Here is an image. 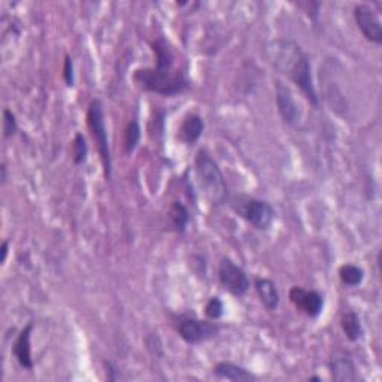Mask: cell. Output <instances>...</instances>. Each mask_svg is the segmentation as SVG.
I'll return each instance as SVG.
<instances>
[{
	"label": "cell",
	"instance_id": "4316f807",
	"mask_svg": "<svg viewBox=\"0 0 382 382\" xmlns=\"http://www.w3.org/2000/svg\"><path fill=\"white\" fill-rule=\"evenodd\" d=\"M309 381H321V378H318V376H312V378H309Z\"/></svg>",
	"mask_w": 382,
	"mask_h": 382
},
{
	"label": "cell",
	"instance_id": "e0dca14e",
	"mask_svg": "<svg viewBox=\"0 0 382 382\" xmlns=\"http://www.w3.org/2000/svg\"><path fill=\"white\" fill-rule=\"evenodd\" d=\"M169 218H171V223L175 232L184 233L187 224H189L190 221V212L185 208L184 203L175 200L172 202L171 209H169Z\"/></svg>",
	"mask_w": 382,
	"mask_h": 382
},
{
	"label": "cell",
	"instance_id": "44dd1931",
	"mask_svg": "<svg viewBox=\"0 0 382 382\" xmlns=\"http://www.w3.org/2000/svg\"><path fill=\"white\" fill-rule=\"evenodd\" d=\"M205 314L209 319H220L224 314V305L220 297H211L205 306Z\"/></svg>",
	"mask_w": 382,
	"mask_h": 382
},
{
	"label": "cell",
	"instance_id": "2e32d148",
	"mask_svg": "<svg viewBox=\"0 0 382 382\" xmlns=\"http://www.w3.org/2000/svg\"><path fill=\"white\" fill-rule=\"evenodd\" d=\"M341 326H342V330H343L345 336L348 337L351 342H357L364 335L360 317L355 312H352V310L343 314V317L341 319Z\"/></svg>",
	"mask_w": 382,
	"mask_h": 382
},
{
	"label": "cell",
	"instance_id": "52a82bcc",
	"mask_svg": "<svg viewBox=\"0 0 382 382\" xmlns=\"http://www.w3.org/2000/svg\"><path fill=\"white\" fill-rule=\"evenodd\" d=\"M220 282L223 284V287L232 293L233 296L241 297L250 288V279H248L246 273L244 269L239 268L230 259H223L220 263V270H218Z\"/></svg>",
	"mask_w": 382,
	"mask_h": 382
},
{
	"label": "cell",
	"instance_id": "277c9868",
	"mask_svg": "<svg viewBox=\"0 0 382 382\" xmlns=\"http://www.w3.org/2000/svg\"><path fill=\"white\" fill-rule=\"evenodd\" d=\"M87 123L90 127L92 136L96 140L97 151L103 165L105 176L111 178L112 175V157H111V149H109V140H108V131H106L105 126V115H103V106L99 99H94L87 111Z\"/></svg>",
	"mask_w": 382,
	"mask_h": 382
},
{
	"label": "cell",
	"instance_id": "603a6c76",
	"mask_svg": "<svg viewBox=\"0 0 382 382\" xmlns=\"http://www.w3.org/2000/svg\"><path fill=\"white\" fill-rule=\"evenodd\" d=\"M63 78L67 87H74L75 84V74H74V61L70 56L65 57V65H63Z\"/></svg>",
	"mask_w": 382,
	"mask_h": 382
},
{
	"label": "cell",
	"instance_id": "7a4b0ae2",
	"mask_svg": "<svg viewBox=\"0 0 382 382\" xmlns=\"http://www.w3.org/2000/svg\"><path fill=\"white\" fill-rule=\"evenodd\" d=\"M153 50L156 52L157 66L136 69L133 74L135 83L142 90L166 97H173L189 90L191 84L190 79L182 70L173 67V54L167 42L157 39L153 42Z\"/></svg>",
	"mask_w": 382,
	"mask_h": 382
},
{
	"label": "cell",
	"instance_id": "5bb4252c",
	"mask_svg": "<svg viewBox=\"0 0 382 382\" xmlns=\"http://www.w3.org/2000/svg\"><path fill=\"white\" fill-rule=\"evenodd\" d=\"M205 124L200 115L190 114L184 118L181 127H180V138L187 145H194L200 139Z\"/></svg>",
	"mask_w": 382,
	"mask_h": 382
},
{
	"label": "cell",
	"instance_id": "4fadbf2b",
	"mask_svg": "<svg viewBox=\"0 0 382 382\" xmlns=\"http://www.w3.org/2000/svg\"><path fill=\"white\" fill-rule=\"evenodd\" d=\"M255 291L263 306L268 310H275L279 306V293L275 284L269 278H257L254 281Z\"/></svg>",
	"mask_w": 382,
	"mask_h": 382
},
{
	"label": "cell",
	"instance_id": "d4e9b609",
	"mask_svg": "<svg viewBox=\"0 0 382 382\" xmlns=\"http://www.w3.org/2000/svg\"><path fill=\"white\" fill-rule=\"evenodd\" d=\"M105 366L109 369V373H115V369H114V366H112V364H111V363H105ZM108 379H109V381H115V379H117V375L108 376Z\"/></svg>",
	"mask_w": 382,
	"mask_h": 382
},
{
	"label": "cell",
	"instance_id": "8fae6325",
	"mask_svg": "<svg viewBox=\"0 0 382 382\" xmlns=\"http://www.w3.org/2000/svg\"><path fill=\"white\" fill-rule=\"evenodd\" d=\"M328 368H330L332 378L335 381L341 382H348V381H357V372H355V364L351 359L350 354L346 352H336L330 363H328Z\"/></svg>",
	"mask_w": 382,
	"mask_h": 382
},
{
	"label": "cell",
	"instance_id": "ffe728a7",
	"mask_svg": "<svg viewBox=\"0 0 382 382\" xmlns=\"http://www.w3.org/2000/svg\"><path fill=\"white\" fill-rule=\"evenodd\" d=\"M88 154V145L83 133H76L74 139V163L76 166L83 165L87 160Z\"/></svg>",
	"mask_w": 382,
	"mask_h": 382
},
{
	"label": "cell",
	"instance_id": "ac0fdd59",
	"mask_svg": "<svg viewBox=\"0 0 382 382\" xmlns=\"http://www.w3.org/2000/svg\"><path fill=\"white\" fill-rule=\"evenodd\" d=\"M339 278L345 286L357 287L364 279V272L361 268H359V266L346 263L339 269Z\"/></svg>",
	"mask_w": 382,
	"mask_h": 382
},
{
	"label": "cell",
	"instance_id": "cb8c5ba5",
	"mask_svg": "<svg viewBox=\"0 0 382 382\" xmlns=\"http://www.w3.org/2000/svg\"><path fill=\"white\" fill-rule=\"evenodd\" d=\"M6 257H8V241H3V244H2V263H5Z\"/></svg>",
	"mask_w": 382,
	"mask_h": 382
},
{
	"label": "cell",
	"instance_id": "3957f363",
	"mask_svg": "<svg viewBox=\"0 0 382 382\" xmlns=\"http://www.w3.org/2000/svg\"><path fill=\"white\" fill-rule=\"evenodd\" d=\"M196 175L202 191L212 205H223L227 202V184L224 181V175L221 172L218 165L214 162L206 151H199L196 160H194Z\"/></svg>",
	"mask_w": 382,
	"mask_h": 382
},
{
	"label": "cell",
	"instance_id": "7c38bea8",
	"mask_svg": "<svg viewBox=\"0 0 382 382\" xmlns=\"http://www.w3.org/2000/svg\"><path fill=\"white\" fill-rule=\"evenodd\" d=\"M33 324H28L23 330L20 332L19 337H17L14 345H12V354L20 363V366L32 370L33 369V359H32V346H30V337H32Z\"/></svg>",
	"mask_w": 382,
	"mask_h": 382
},
{
	"label": "cell",
	"instance_id": "d6986e66",
	"mask_svg": "<svg viewBox=\"0 0 382 382\" xmlns=\"http://www.w3.org/2000/svg\"><path fill=\"white\" fill-rule=\"evenodd\" d=\"M140 140V127L136 120H133L127 124L126 131H124V148H126V154H131L136 149Z\"/></svg>",
	"mask_w": 382,
	"mask_h": 382
},
{
	"label": "cell",
	"instance_id": "484cf974",
	"mask_svg": "<svg viewBox=\"0 0 382 382\" xmlns=\"http://www.w3.org/2000/svg\"><path fill=\"white\" fill-rule=\"evenodd\" d=\"M0 171H2V182L6 181V166L2 165V167H0Z\"/></svg>",
	"mask_w": 382,
	"mask_h": 382
},
{
	"label": "cell",
	"instance_id": "6da1fadb",
	"mask_svg": "<svg viewBox=\"0 0 382 382\" xmlns=\"http://www.w3.org/2000/svg\"><path fill=\"white\" fill-rule=\"evenodd\" d=\"M264 57L275 70L300 88L310 105L318 106L309 57L297 42L291 39L270 41L264 48Z\"/></svg>",
	"mask_w": 382,
	"mask_h": 382
},
{
	"label": "cell",
	"instance_id": "5b68a950",
	"mask_svg": "<svg viewBox=\"0 0 382 382\" xmlns=\"http://www.w3.org/2000/svg\"><path fill=\"white\" fill-rule=\"evenodd\" d=\"M232 208L236 214L245 218L248 223L253 224L255 229L266 230L269 229L275 220V211L268 202L254 199V198H235L232 200Z\"/></svg>",
	"mask_w": 382,
	"mask_h": 382
},
{
	"label": "cell",
	"instance_id": "ba28073f",
	"mask_svg": "<svg viewBox=\"0 0 382 382\" xmlns=\"http://www.w3.org/2000/svg\"><path fill=\"white\" fill-rule=\"evenodd\" d=\"M354 19L357 28L368 41L381 45L382 43V28L378 14L369 5H359L354 10Z\"/></svg>",
	"mask_w": 382,
	"mask_h": 382
},
{
	"label": "cell",
	"instance_id": "9c48e42d",
	"mask_svg": "<svg viewBox=\"0 0 382 382\" xmlns=\"http://www.w3.org/2000/svg\"><path fill=\"white\" fill-rule=\"evenodd\" d=\"M290 300L293 305L310 318H317L321 314L324 306V299L318 291H306L300 287H293L290 290Z\"/></svg>",
	"mask_w": 382,
	"mask_h": 382
},
{
	"label": "cell",
	"instance_id": "9a60e30c",
	"mask_svg": "<svg viewBox=\"0 0 382 382\" xmlns=\"http://www.w3.org/2000/svg\"><path fill=\"white\" fill-rule=\"evenodd\" d=\"M214 375L220 376V378H224L229 381H239V382H244V381H254L255 375L251 373L248 369L239 366V364L235 363H230V361H220L217 363L214 369Z\"/></svg>",
	"mask_w": 382,
	"mask_h": 382
},
{
	"label": "cell",
	"instance_id": "7402d4cb",
	"mask_svg": "<svg viewBox=\"0 0 382 382\" xmlns=\"http://www.w3.org/2000/svg\"><path fill=\"white\" fill-rule=\"evenodd\" d=\"M17 130H19V124H17V118L15 115L12 114V111L10 109H5L3 111V136L8 138H12Z\"/></svg>",
	"mask_w": 382,
	"mask_h": 382
},
{
	"label": "cell",
	"instance_id": "30bf717a",
	"mask_svg": "<svg viewBox=\"0 0 382 382\" xmlns=\"http://www.w3.org/2000/svg\"><path fill=\"white\" fill-rule=\"evenodd\" d=\"M277 106L284 123L288 124V126H293V124L297 123L299 108L296 105V100L295 97H293L290 88L281 81H277Z\"/></svg>",
	"mask_w": 382,
	"mask_h": 382
},
{
	"label": "cell",
	"instance_id": "8992f818",
	"mask_svg": "<svg viewBox=\"0 0 382 382\" xmlns=\"http://www.w3.org/2000/svg\"><path fill=\"white\" fill-rule=\"evenodd\" d=\"M176 330L182 339L190 345L211 341L218 335V327L215 324L185 315L180 317V319H178Z\"/></svg>",
	"mask_w": 382,
	"mask_h": 382
}]
</instances>
